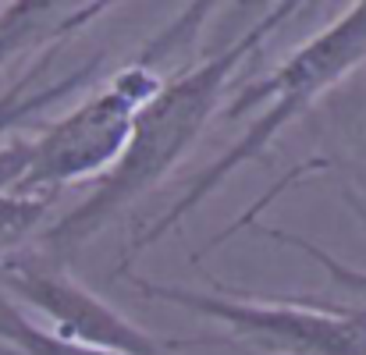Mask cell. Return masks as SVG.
<instances>
[{"label": "cell", "instance_id": "5", "mask_svg": "<svg viewBox=\"0 0 366 355\" xmlns=\"http://www.w3.org/2000/svg\"><path fill=\"white\" fill-rule=\"evenodd\" d=\"M0 291L11 302L18 299L36 316H43L46 331H54L57 338L107 355H171L178 349L207 345V338H157L142 331L124 313L107 306L97 291L71 281L61 266H50L32 252H18L0 263Z\"/></svg>", "mask_w": 366, "mask_h": 355}, {"label": "cell", "instance_id": "9", "mask_svg": "<svg viewBox=\"0 0 366 355\" xmlns=\"http://www.w3.org/2000/svg\"><path fill=\"white\" fill-rule=\"evenodd\" d=\"M349 196L356 199V214L363 217V224H366V181L360 185V192H352L349 189ZM263 235L267 238H274V241H285V245H295V249H302L306 256H313L338 284H345V288H352L356 295H360V309L366 313V274L363 270H356V266H349V263H342V259H335V256H327L320 245H313L310 238H299V235H288V231H270V228H263Z\"/></svg>", "mask_w": 366, "mask_h": 355}, {"label": "cell", "instance_id": "1", "mask_svg": "<svg viewBox=\"0 0 366 355\" xmlns=\"http://www.w3.org/2000/svg\"><path fill=\"white\" fill-rule=\"evenodd\" d=\"M299 11H310V7L295 0L274 4L221 50L199 57L196 64L174 68L157 89V96L135 111L128 142H124L122 156L114 160V167L89 185V196L79 206H71L57 224L36 235L32 256L64 270L122 210H128L149 189H157L192 153L207 124L221 114L224 89L267 46V39L277 36Z\"/></svg>", "mask_w": 366, "mask_h": 355}, {"label": "cell", "instance_id": "6", "mask_svg": "<svg viewBox=\"0 0 366 355\" xmlns=\"http://www.w3.org/2000/svg\"><path fill=\"white\" fill-rule=\"evenodd\" d=\"M61 46L64 43H50L39 50V57L7 86L0 89V142H7L11 135H18L25 124L39 118L43 111L50 107H61L68 96H79L104 68V54L89 57L86 64H79L75 71L68 75H50L54 71V61L61 57Z\"/></svg>", "mask_w": 366, "mask_h": 355}, {"label": "cell", "instance_id": "4", "mask_svg": "<svg viewBox=\"0 0 366 355\" xmlns=\"http://www.w3.org/2000/svg\"><path fill=\"white\" fill-rule=\"evenodd\" d=\"M124 281L142 299L189 309L224 327V338H217L221 345H245L263 355H366V313L360 306L324 309L310 299L259 302L221 284L217 291H196L139 274H124Z\"/></svg>", "mask_w": 366, "mask_h": 355}, {"label": "cell", "instance_id": "3", "mask_svg": "<svg viewBox=\"0 0 366 355\" xmlns=\"http://www.w3.org/2000/svg\"><path fill=\"white\" fill-rule=\"evenodd\" d=\"M171 71L142 46L135 61L118 68L107 86L82 96L71 111L29 135V160L14 196L57 199L68 185L104 178L128 142L135 111L157 96Z\"/></svg>", "mask_w": 366, "mask_h": 355}, {"label": "cell", "instance_id": "8", "mask_svg": "<svg viewBox=\"0 0 366 355\" xmlns=\"http://www.w3.org/2000/svg\"><path fill=\"white\" fill-rule=\"evenodd\" d=\"M54 203L57 199L39 196H0V263L25 252L29 241H36Z\"/></svg>", "mask_w": 366, "mask_h": 355}, {"label": "cell", "instance_id": "2", "mask_svg": "<svg viewBox=\"0 0 366 355\" xmlns=\"http://www.w3.org/2000/svg\"><path fill=\"white\" fill-rule=\"evenodd\" d=\"M366 68V0L349 4L331 25H324L320 32H313L302 46H295L270 75H263L259 82L245 86L232 96L224 118L235 121L245 111H256L252 124L242 135L214 160L207 164L178 196L174 203L149 221L139 235L128 241L124 259L118 266V277H124L132 270V263L149 252L160 238H167L174 228H182L224 181H232L245 164H252L256 156H263L277 135L302 118L324 93H331L338 82H345V75Z\"/></svg>", "mask_w": 366, "mask_h": 355}, {"label": "cell", "instance_id": "7", "mask_svg": "<svg viewBox=\"0 0 366 355\" xmlns=\"http://www.w3.org/2000/svg\"><path fill=\"white\" fill-rule=\"evenodd\" d=\"M0 352L4 355H107L75 341L57 338L32 316H25L4 291H0Z\"/></svg>", "mask_w": 366, "mask_h": 355}, {"label": "cell", "instance_id": "10", "mask_svg": "<svg viewBox=\"0 0 366 355\" xmlns=\"http://www.w3.org/2000/svg\"><path fill=\"white\" fill-rule=\"evenodd\" d=\"M29 160V135H11L0 142V196H14Z\"/></svg>", "mask_w": 366, "mask_h": 355}]
</instances>
